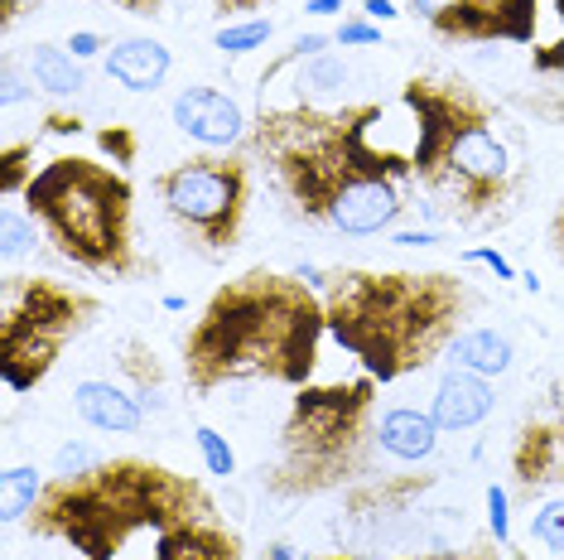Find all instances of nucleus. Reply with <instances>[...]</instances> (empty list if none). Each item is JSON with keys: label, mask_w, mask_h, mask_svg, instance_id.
Returning <instances> with one entry per match:
<instances>
[{"label": "nucleus", "mask_w": 564, "mask_h": 560, "mask_svg": "<svg viewBox=\"0 0 564 560\" xmlns=\"http://www.w3.org/2000/svg\"><path fill=\"white\" fill-rule=\"evenodd\" d=\"M381 101H290L261 107L247 131V150L265 160L290 213L343 237H381L395 233L405 213V184L415 180L410 150L381 146Z\"/></svg>", "instance_id": "f257e3e1"}, {"label": "nucleus", "mask_w": 564, "mask_h": 560, "mask_svg": "<svg viewBox=\"0 0 564 560\" xmlns=\"http://www.w3.org/2000/svg\"><path fill=\"white\" fill-rule=\"evenodd\" d=\"M328 334L324 295L294 271L251 266L208 295L184 334V377L198 397L232 381L310 387Z\"/></svg>", "instance_id": "f03ea898"}, {"label": "nucleus", "mask_w": 564, "mask_h": 560, "mask_svg": "<svg viewBox=\"0 0 564 560\" xmlns=\"http://www.w3.org/2000/svg\"><path fill=\"white\" fill-rule=\"evenodd\" d=\"M318 295L333 343L381 387L434 367L473 314V286L458 271L328 266Z\"/></svg>", "instance_id": "7ed1b4c3"}, {"label": "nucleus", "mask_w": 564, "mask_h": 560, "mask_svg": "<svg viewBox=\"0 0 564 560\" xmlns=\"http://www.w3.org/2000/svg\"><path fill=\"white\" fill-rule=\"evenodd\" d=\"M198 517H217L203 478L140 454H117L83 474H54L24 527L40 541H63L78 560H121L140 531L164 537Z\"/></svg>", "instance_id": "20e7f679"}, {"label": "nucleus", "mask_w": 564, "mask_h": 560, "mask_svg": "<svg viewBox=\"0 0 564 560\" xmlns=\"http://www.w3.org/2000/svg\"><path fill=\"white\" fill-rule=\"evenodd\" d=\"M410 111V170L420 189L444 198L454 223H482L517 203V164L497 136V101L468 78L415 73L401 83Z\"/></svg>", "instance_id": "39448f33"}, {"label": "nucleus", "mask_w": 564, "mask_h": 560, "mask_svg": "<svg viewBox=\"0 0 564 560\" xmlns=\"http://www.w3.org/2000/svg\"><path fill=\"white\" fill-rule=\"evenodd\" d=\"M377 377L352 381H310L294 397L285 426H280L275 460L261 469V488L280 503L348 493L357 483L377 478Z\"/></svg>", "instance_id": "423d86ee"}, {"label": "nucleus", "mask_w": 564, "mask_h": 560, "mask_svg": "<svg viewBox=\"0 0 564 560\" xmlns=\"http://www.w3.org/2000/svg\"><path fill=\"white\" fill-rule=\"evenodd\" d=\"M20 198L58 257L78 271L107 280H140L150 271L135 247V189L126 170L87 155H54Z\"/></svg>", "instance_id": "0eeeda50"}, {"label": "nucleus", "mask_w": 564, "mask_h": 560, "mask_svg": "<svg viewBox=\"0 0 564 560\" xmlns=\"http://www.w3.org/2000/svg\"><path fill=\"white\" fill-rule=\"evenodd\" d=\"M101 320V300L54 276L6 271L0 280V377L10 391H34L58 367L63 348Z\"/></svg>", "instance_id": "6e6552de"}, {"label": "nucleus", "mask_w": 564, "mask_h": 560, "mask_svg": "<svg viewBox=\"0 0 564 560\" xmlns=\"http://www.w3.org/2000/svg\"><path fill=\"white\" fill-rule=\"evenodd\" d=\"M150 189L160 194L164 213L203 241V251H232L247 233L256 164L241 150H203L160 170Z\"/></svg>", "instance_id": "1a4fd4ad"}, {"label": "nucleus", "mask_w": 564, "mask_h": 560, "mask_svg": "<svg viewBox=\"0 0 564 560\" xmlns=\"http://www.w3.org/2000/svg\"><path fill=\"white\" fill-rule=\"evenodd\" d=\"M541 6L545 0H410V15L444 44L531 49L541 40Z\"/></svg>", "instance_id": "9d476101"}, {"label": "nucleus", "mask_w": 564, "mask_h": 560, "mask_svg": "<svg viewBox=\"0 0 564 560\" xmlns=\"http://www.w3.org/2000/svg\"><path fill=\"white\" fill-rule=\"evenodd\" d=\"M511 483L521 498L535 503V493L564 488V381L555 391V411L521 420L517 440H511Z\"/></svg>", "instance_id": "9b49d317"}, {"label": "nucleus", "mask_w": 564, "mask_h": 560, "mask_svg": "<svg viewBox=\"0 0 564 560\" xmlns=\"http://www.w3.org/2000/svg\"><path fill=\"white\" fill-rule=\"evenodd\" d=\"M170 117L188 140H198V146H208V150H237L251 131L241 101L217 93V87H203V83L184 87V93L174 97Z\"/></svg>", "instance_id": "f8f14e48"}, {"label": "nucleus", "mask_w": 564, "mask_h": 560, "mask_svg": "<svg viewBox=\"0 0 564 560\" xmlns=\"http://www.w3.org/2000/svg\"><path fill=\"white\" fill-rule=\"evenodd\" d=\"M507 101L545 126H564V30L545 44H531V83L511 87Z\"/></svg>", "instance_id": "ddd939ff"}, {"label": "nucleus", "mask_w": 564, "mask_h": 560, "mask_svg": "<svg viewBox=\"0 0 564 560\" xmlns=\"http://www.w3.org/2000/svg\"><path fill=\"white\" fill-rule=\"evenodd\" d=\"M492 406H497L492 381L478 377V373H468V367H448V373L440 377V387H434L430 416L440 420L444 435H464V430L482 426V420L492 416Z\"/></svg>", "instance_id": "4468645a"}, {"label": "nucleus", "mask_w": 564, "mask_h": 560, "mask_svg": "<svg viewBox=\"0 0 564 560\" xmlns=\"http://www.w3.org/2000/svg\"><path fill=\"white\" fill-rule=\"evenodd\" d=\"M73 411L93 430H107V435H135V430L145 426L140 397H131L117 381H101V377H83L78 387H73Z\"/></svg>", "instance_id": "2eb2a0df"}, {"label": "nucleus", "mask_w": 564, "mask_h": 560, "mask_svg": "<svg viewBox=\"0 0 564 560\" xmlns=\"http://www.w3.org/2000/svg\"><path fill=\"white\" fill-rule=\"evenodd\" d=\"M150 560H247V551H241V537L223 517H198L155 537Z\"/></svg>", "instance_id": "dca6fc26"}, {"label": "nucleus", "mask_w": 564, "mask_h": 560, "mask_svg": "<svg viewBox=\"0 0 564 560\" xmlns=\"http://www.w3.org/2000/svg\"><path fill=\"white\" fill-rule=\"evenodd\" d=\"M170 68L174 54L160 40H145V34H131V40H117L107 49V78L121 83L126 93H160Z\"/></svg>", "instance_id": "f3484780"}, {"label": "nucleus", "mask_w": 564, "mask_h": 560, "mask_svg": "<svg viewBox=\"0 0 564 560\" xmlns=\"http://www.w3.org/2000/svg\"><path fill=\"white\" fill-rule=\"evenodd\" d=\"M440 420L420 406H387L377 426V440L387 450V460L395 464H425L434 450H440Z\"/></svg>", "instance_id": "a211bd4d"}, {"label": "nucleus", "mask_w": 564, "mask_h": 560, "mask_svg": "<svg viewBox=\"0 0 564 560\" xmlns=\"http://www.w3.org/2000/svg\"><path fill=\"white\" fill-rule=\"evenodd\" d=\"M430 483H434V474H381V478H367V483H357V488L343 493V507H348L352 517L405 513Z\"/></svg>", "instance_id": "6ab92c4d"}, {"label": "nucleus", "mask_w": 564, "mask_h": 560, "mask_svg": "<svg viewBox=\"0 0 564 560\" xmlns=\"http://www.w3.org/2000/svg\"><path fill=\"white\" fill-rule=\"evenodd\" d=\"M24 73H30V87H40L48 97H78L87 87L83 63L63 44H30L24 49Z\"/></svg>", "instance_id": "aec40b11"}, {"label": "nucleus", "mask_w": 564, "mask_h": 560, "mask_svg": "<svg viewBox=\"0 0 564 560\" xmlns=\"http://www.w3.org/2000/svg\"><path fill=\"white\" fill-rule=\"evenodd\" d=\"M448 358H454V367H468V373L478 377H502L511 367V338L497 334V329H464V334L454 338V348H448Z\"/></svg>", "instance_id": "412c9836"}, {"label": "nucleus", "mask_w": 564, "mask_h": 560, "mask_svg": "<svg viewBox=\"0 0 564 560\" xmlns=\"http://www.w3.org/2000/svg\"><path fill=\"white\" fill-rule=\"evenodd\" d=\"M44 474L34 464H10L6 474H0V517H6V527H15L34 513V503L44 498Z\"/></svg>", "instance_id": "4be33fe9"}, {"label": "nucleus", "mask_w": 564, "mask_h": 560, "mask_svg": "<svg viewBox=\"0 0 564 560\" xmlns=\"http://www.w3.org/2000/svg\"><path fill=\"white\" fill-rule=\"evenodd\" d=\"M44 237V227L30 218L24 208H15V203H6V213H0V257H6V266L15 271V261L24 257V251H34Z\"/></svg>", "instance_id": "5701e85b"}, {"label": "nucleus", "mask_w": 564, "mask_h": 560, "mask_svg": "<svg viewBox=\"0 0 564 560\" xmlns=\"http://www.w3.org/2000/svg\"><path fill=\"white\" fill-rule=\"evenodd\" d=\"M271 34H275V24L271 20H232V24H223V30L213 34V44L223 49V54H232V58H241V54H256V49H265L271 44Z\"/></svg>", "instance_id": "b1692460"}, {"label": "nucleus", "mask_w": 564, "mask_h": 560, "mask_svg": "<svg viewBox=\"0 0 564 560\" xmlns=\"http://www.w3.org/2000/svg\"><path fill=\"white\" fill-rule=\"evenodd\" d=\"M34 140H6V155H0V194L15 198L30 189V180L40 170H34Z\"/></svg>", "instance_id": "393cba45"}, {"label": "nucleus", "mask_w": 564, "mask_h": 560, "mask_svg": "<svg viewBox=\"0 0 564 560\" xmlns=\"http://www.w3.org/2000/svg\"><path fill=\"white\" fill-rule=\"evenodd\" d=\"M531 541L545 546L550 556H564V493L560 498H545L531 513Z\"/></svg>", "instance_id": "a878e982"}, {"label": "nucleus", "mask_w": 564, "mask_h": 560, "mask_svg": "<svg viewBox=\"0 0 564 560\" xmlns=\"http://www.w3.org/2000/svg\"><path fill=\"white\" fill-rule=\"evenodd\" d=\"M348 63H343L338 54H318V58H310L304 63V73H300V87H310V93H338V87H348Z\"/></svg>", "instance_id": "bb28decb"}, {"label": "nucleus", "mask_w": 564, "mask_h": 560, "mask_svg": "<svg viewBox=\"0 0 564 560\" xmlns=\"http://www.w3.org/2000/svg\"><path fill=\"white\" fill-rule=\"evenodd\" d=\"M333 44H338V40H333V34H324V30H310V34H300V40H294L290 49H285V54H280L275 63H271V68H265L261 73V87L265 83H271L275 78V73H285V68H294V63H310V58H318V54H328V49Z\"/></svg>", "instance_id": "cd10ccee"}, {"label": "nucleus", "mask_w": 564, "mask_h": 560, "mask_svg": "<svg viewBox=\"0 0 564 560\" xmlns=\"http://www.w3.org/2000/svg\"><path fill=\"white\" fill-rule=\"evenodd\" d=\"M194 440H198V454H203V464H208V474H217V478H232V474H237V454H232V444L217 435L213 426H198V430H194Z\"/></svg>", "instance_id": "c85d7f7f"}, {"label": "nucleus", "mask_w": 564, "mask_h": 560, "mask_svg": "<svg viewBox=\"0 0 564 560\" xmlns=\"http://www.w3.org/2000/svg\"><path fill=\"white\" fill-rule=\"evenodd\" d=\"M97 146L111 155V164H135V155H140L135 126H101V131H97Z\"/></svg>", "instance_id": "c756f323"}, {"label": "nucleus", "mask_w": 564, "mask_h": 560, "mask_svg": "<svg viewBox=\"0 0 564 560\" xmlns=\"http://www.w3.org/2000/svg\"><path fill=\"white\" fill-rule=\"evenodd\" d=\"M487 527H492V541L507 551L511 546V498L502 483H487Z\"/></svg>", "instance_id": "7c9ffc66"}, {"label": "nucleus", "mask_w": 564, "mask_h": 560, "mask_svg": "<svg viewBox=\"0 0 564 560\" xmlns=\"http://www.w3.org/2000/svg\"><path fill=\"white\" fill-rule=\"evenodd\" d=\"M333 40H338L343 49H371V44H381V24H371L367 15H357V20H343Z\"/></svg>", "instance_id": "2f4dec72"}, {"label": "nucleus", "mask_w": 564, "mask_h": 560, "mask_svg": "<svg viewBox=\"0 0 564 560\" xmlns=\"http://www.w3.org/2000/svg\"><path fill=\"white\" fill-rule=\"evenodd\" d=\"M101 464V454L93 450V444H58V454H54V474H83V469H93Z\"/></svg>", "instance_id": "473e14b6"}, {"label": "nucleus", "mask_w": 564, "mask_h": 560, "mask_svg": "<svg viewBox=\"0 0 564 560\" xmlns=\"http://www.w3.org/2000/svg\"><path fill=\"white\" fill-rule=\"evenodd\" d=\"M401 560H502V546H464V551H458V546H454V551H425V556H401Z\"/></svg>", "instance_id": "72a5a7b5"}, {"label": "nucleus", "mask_w": 564, "mask_h": 560, "mask_svg": "<svg viewBox=\"0 0 564 560\" xmlns=\"http://www.w3.org/2000/svg\"><path fill=\"white\" fill-rule=\"evenodd\" d=\"M464 266H487V271H497V280H517V266H511L502 251H492V247H473V251H464Z\"/></svg>", "instance_id": "f704fd0d"}, {"label": "nucleus", "mask_w": 564, "mask_h": 560, "mask_svg": "<svg viewBox=\"0 0 564 560\" xmlns=\"http://www.w3.org/2000/svg\"><path fill=\"white\" fill-rule=\"evenodd\" d=\"M261 560H357V556H343V551L314 556V551H300V546H290V541H271V546L261 551Z\"/></svg>", "instance_id": "c9c22d12"}, {"label": "nucleus", "mask_w": 564, "mask_h": 560, "mask_svg": "<svg viewBox=\"0 0 564 560\" xmlns=\"http://www.w3.org/2000/svg\"><path fill=\"white\" fill-rule=\"evenodd\" d=\"M63 49H68V54L73 58H78V63H87V58H97L101 54V49H111L107 40H101V34L97 30H78V34H73V40L68 44H63Z\"/></svg>", "instance_id": "e433bc0d"}, {"label": "nucleus", "mask_w": 564, "mask_h": 560, "mask_svg": "<svg viewBox=\"0 0 564 560\" xmlns=\"http://www.w3.org/2000/svg\"><path fill=\"white\" fill-rule=\"evenodd\" d=\"M265 6H275V0H213V10L227 24H232V20H251V10H265Z\"/></svg>", "instance_id": "4c0bfd02"}, {"label": "nucleus", "mask_w": 564, "mask_h": 560, "mask_svg": "<svg viewBox=\"0 0 564 560\" xmlns=\"http://www.w3.org/2000/svg\"><path fill=\"white\" fill-rule=\"evenodd\" d=\"M391 241H395V247H434L440 233H434V227H395Z\"/></svg>", "instance_id": "58836bf2"}, {"label": "nucleus", "mask_w": 564, "mask_h": 560, "mask_svg": "<svg viewBox=\"0 0 564 560\" xmlns=\"http://www.w3.org/2000/svg\"><path fill=\"white\" fill-rule=\"evenodd\" d=\"M44 131L48 136H78L83 117H73V111H44Z\"/></svg>", "instance_id": "ea45409f"}, {"label": "nucleus", "mask_w": 564, "mask_h": 560, "mask_svg": "<svg viewBox=\"0 0 564 560\" xmlns=\"http://www.w3.org/2000/svg\"><path fill=\"white\" fill-rule=\"evenodd\" d=\"M6 107H15V101H24V83H20V68H15V58H6Z\"/></svg>", "instance_id": "a19ab883"}, {"label": "nucleus", "mask_w": 564, "mask_h": 560, "mask_svg": "<svg viewBox=\"0 0 564 560\" xmlns=\"http://www.w3.org/2000/svg\"><path fill=\"white\" fill-rule=\"evenodd\" d=\"M362 15L371 20V24H387V20H395L401 10L391 6V0H362Z\"/></svg>", "instance_id": "79ce46f5"}, {"label": "nucleus", "mask_w": 564, "mask_h": 560, "mask_svg": "<svg viewBox=\"0 0 564 560\" xmlns=\"http://www.w3.org/2000/svg\"><path fill=\"white\" fill-rule=\"evenodd\" d=\"M34 0H0V30H15V20L30 10Z\"/></svg>", "instance_id": "37998d69"}, {"label": "nucleus", "mask_w": 564, "mask_h": 560, "mask_svg": "<svg viewBox=\"0 0 564 560\" xmlns=\"http://www.w3.org/2000/svg\"><path fill=\"white\" fill-rule=\"evenodd\" d=\"M550 247H555V257H560V266H564V198H560L555 218H550Z\"/></svg>", "instance_id": "c03bdc74"}, {"label": "nucleus", "mask_w": 564, "mask_h": 560, "mask_svg": "<svg viewBox=\"0 0 564 560\" xmlns=\"http://www.w3.org/2000/svg\"><path fill=\"white\" fill-rule=\"evenodd\" d=\"M111 6H121L126 15H160L164 0H111Z\"/></svg>", "instance_id": "a18cd8bd"}, {"label": "nucleus", "mask_w": 564, "mask_h": 560, "mask_svg": "<svg viewBox=\"0 0 564 560\" xmlns=\"http://www.w3.org/2000/svg\"><path fill=\"white\" fill-rule=\"evenodd\" d=\"M304 10H310V15H338V10H343V0H310V6H304Z\"/></svg>", "instance_id": "49530a36"}, {"label": "nucleus", "mask_w": 564, "mask_h": 560, "mask_svg": "<svg viewBox=\"0 0 564 560\" xmlns=\"http://www.w3.org/2000/svg\"><path fill=\"white\" fill-rule=\"evenodd\" d=\"M545 6H550V15H555L560 30H564V0H545Z\"/></svg>", "instance_id": "de8ad7c7"}, {"label": "nucleus", "mask_w": 564, "mask_h": 560, "mask_svg": "<svg viewBox=\"0 0 564 560\" xmlns=\"http://www.w3.org/2000/svg\"><path fill=\"white\" fill-rule=\"evenodd\" d=\"M395 560H401V556H395Z\"/></svg>", "instance_id": "09e8293b"}]
</instances>
